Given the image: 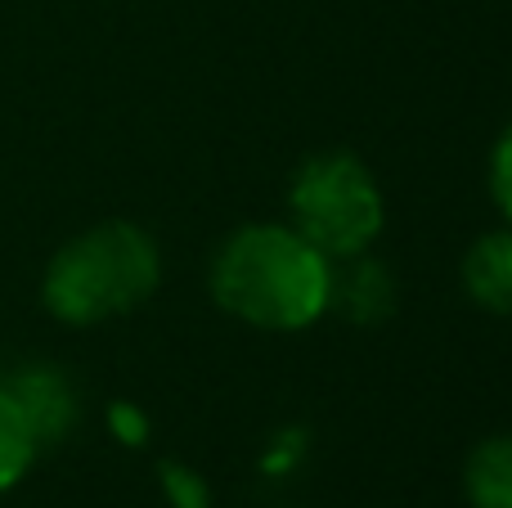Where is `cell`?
<instances>
[{
	"label": "cell",
	"mask_w": 512,
	"mask_h": 508,
	"mask_svg": "<svg viewBox=\"0 0 512 508\" xmlns=\"http://www.w3.org/2000/svg\"><path fill=\"white\" fill-rule=\"evenodd\" d=\"M36 441L41 437H36L23 401H18L14 392H0V491L14 486L18 477L27 473V464H32V455H36Z\"/></svg>",
	"instance_id": "6"
},
{
	"label": "cell",
	"mask_w": 512,
	"mask_h": 508,
	"mask_svg": "<svg viewBox=\"0 0 512 508\" xmlns=\"http://www.w3.org/2000/svg\"><path fill=\"white\" fill-rule=\"evenodd\" d=\"M292 230L319 248L328 261L360 257L382 230V194L378 180L351 153L310 158L292 180Z\"/></svg>",
	"instance_id": "3"
},
{
	"label": "cell",
	"mask_w": 512,
	"mask_h": 508,
	"mask_svg": "<svg viewBox=\"0 0 512 508\" xmlns=\"http://www.w3.org/2000/svg\"><path fill=\"white\" fill-rule=\"evenodd\" d=\"M490 189H495V203L504 207V216L512 221V126L504 131V140L495 144V158H490Z\"/></svg>",
	"instance_id": "7"
},
{
	"label": "cell",
	"mask_w": 512,
	"mask_h": 508,
	"mask_svg": "<svg viewBox=\"0 0 512 508\" xmlns=\"http://www.w3.org/2000/svg\"><path fill=\"white\" fill-rule=\"evenodd\" d=\"M468 500L477 508H512V437H495L472 450Z\"/></svg>",
	"instance_id": "5"
},
{
	"label": "cell",
	"mask_w": 512,
	"mask_h": 508,
	"mask_svg": "<svg viewBox=\"0 0 512 508\" xmlns=\"http://www.w3.org/2000/svg\"><path fill=\"white\" fill-rule=\"evenodd\" d=\"M162 257L144 230L108 221L72 239L45 270V306L68 324L126 315L158 288Z\"/></svg>",
	"instance_id": "2"
},
{
	"label": "cell",
	"mask_w": 512,
	"mask_h": 508,
	"mask_svg": "<svg viewBox=\"0 0 512 508\" xmlns=\"http://www.w3.org/2000/svg\"><path fill=\"white\" fill-rule=\"evenodd\" d=\"M212 293L252 329H310L333 302V266L292 225H248L216 257Z\"/></svg>",
	"instance_id": "1"
},
{
	"label": "cell",
	"mask_w": 512,
	"mask_h": 508,
	"mask_svg": "<svg viewBox=\"0 0 512 508\" xmlns=\"http://www.w3.org/2000/svg\"><path fill=\"white\" fill-rule=\"evenodd\" d=\"M463 284H468L472 302L486 311L512 315V225L499 234H486L463 261Z\"/></svg>",
	"instance_id": "4"
}]
</instances>
